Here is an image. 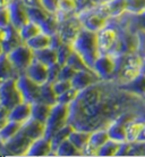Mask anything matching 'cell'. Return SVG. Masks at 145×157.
<instances>
[{
    "label": "cell",
    "instance_id": "obj_15",
    "mask_svg": "<svg viewBox=\"0 0 145 157\" xmlns=\"http://www.w3.org/2000/svg\"><path fill=\"white\" fill-rule=\"evenodd\" d=\"M24 73L39 84H42L48 81V66L36 59H34L30 64V66L25 70Z\"/></svg>",
    "mask_w": 145,
    "mask_h": 157
},
{
    "label": "cell",
    "instance_id": "obj_5",
    "mask_svg": "<svg viewBox=\"0 0 145 157\" xmlns=\"http://www.w3.org/2000/svg\"><path fill=\"white\" fill-rule=\"evenodd\" d=\"M24 101L22 94L17 86L16 78H10L0 83V105L12 109L17 104Z\"/></svg>",
    "mask_w": 145,
    "mask_h": 157
},
{
    "label": "cell",
    "instance_id": "obj_47",
    "mask_svg": "<svg viewBox=\"0 0 145 157\" xmlns=\"http://www.w3.org/2000/svg\"><path fill=\"white\" fill-rule=\"evenodd\" d=\"M144 59H145V58H144Z\"/></svg>",
    "mask_w": 145,
    "mask_h": 157
},
{
    "label": "cell",
    "instance_id": "obj_44",
    "mask_svg": "<svg viewBox=\"0 0 145 157\" xmlns=\"http://www.w3.org/2000/svg\"><path fill=\"white\" fill-rule=\"evenodd\" d=\"M10 1H12V0H0V8L7 7Z\"/></svg>",
    "mask_w": 145,
    "mask_h": 157
},
{
    "label": "cell",
    "instance_id": "obj_21",
    "mask_svg": "<svg viewBox=\"0 0 145 157\" xmlns=\"http://www.w3.org/2000/svg\"><path fill=\"white\" fill-rule=\"evenodd\" d=\"M51 108H52L51 105H48V104L42 101L32 104V118L45 124V122L50 115Z\"/></svg>",
    "mask_w": 145,
    "mask_h": 157
},
{
    "label": "cell",
    "instance_id": "obj_31",
    "mask_svg": "<svg viewBox=\"0 0 145 157\" xmlns=\"http://www.w3.org/2000/svg\"><path fill=\"white\" fill-rule=\"evenodd\" d=\"M120 144L121 142L114 141L112 139H110L99 149L98 156H112V155H117V151L119 149Z\"/></svg>",
    "mask_w": 145,
    "mask_h": 157
},
{
    "label": "cell",
    "instance_id": "obj_40",
    "mask_svg": "<svg viewBox=\"0 0 145 157\" xmlns=\"http://www.w3.org/2000/svg\"><path fill=\"white\" fill-rule=\"evenodd\" d=\"M63 40H61V38H60V36L58 34V32L57 33H55L53 36H51V39H50V47L53 48V49H57V48H59L61 44H63Z\"/></svg>",
    "mask_w": 145,
    "mask_h": 157
},
{
    "label": "cell",
    "instance_id": "obj_12",
    "mask_svg": "<svg viewBox=\"0 0 145 157\" xmlns=\"http://www.w3.org/2000/svg\"><path fill=\"white\" fill-rule=\"evenodd\" d=\"M22 43L25 42L20 38L18 29L13 26L12 24L0 31V46H1L2 52H5V54H8L9 51H12L14 48H16Z\"/></svg>",
    "mask_w": 145,
    "mask_h": 157
},
{
    "label": "cell",
    "instance_id": "obj_24",
    "mask_svg": "<svg viewBox=\"0 0 145 157\" xmlns=\"http://www.w3.org/2000/svg\"><path fill=\"white\" fill-rule=\"evenodd\" d=\"M18 32H20V36L22 38V40L26 43L28 40H31L32 38L38 36L42 31H41V29H40V26L38 24L28 20L26 23L18 29Z\"/></svg>",
    "mask_w": 145,
    "mask_h": 157
},
{
    "label": "cell",
    "instance_id": "obj_17",
    "mask_svg": "<svg viewBox=\"0 0 145 157\" xmlns=\"http://www.w3.org/2000/svg\"><path fill=\"white\" fill-rule=\"evenodd\" d=\"M51 149H52L51 139L47 137H41L36 140H33L25 156H49Z\"/></svg>",
    "mask_w": 145,
    "mask_h": 157
},
{
    "label": "cell",
    "instance_id": "obj_19",
    "mask_svg": "<svg viewBox=\"0 0 145 157\" xmlns=\"http://www.w3.org/2000/svg\"><path fill=\"white\" fill-rule=\"evenodd\" d=\"M17 75L18 73L12 65L8 58V55L5 52H1L0 54V83L10 78H17Z\"/></svg>",
    "mask_w": 145,
    "mask_h": 157
},
{
    "label": "cell",
    "instance_id": "obj_18",
    "mask_svg": "<svg viewBox=\"0 0 145 157\" xmlns=\"http://www.w3.org/2000/svg\"><path fill=\"white\" fill-rule=\"evenodd\" d=\"M119 86L122 90L132 92V94H138V96H143L145 97V73L142 72L141 74L136 76V78L124 84H119Z\"/></svg>",
    "mask_w": 145,
    "mask_h": 157
},
{
    "label": "cell",
    "instance_id": "obj_2",
    "mask_svg": "<svg viewBox=\"0 0 145 157\" xmlns=\"http://www.w3.org/2000/svg\"><path fill=\"white\" fill-rule=\"evenodd\" d=\"M71 46L74 51H76L82 57L87 66L92 68L94 65V62L100 56L96 32L83 28L78 33V36L74 40V42L71 43Z\"/></svg>",
    "mask_w": 145,
    "mask_h": 157
},
{
    "label": "cell",
    "instance_id": "obj_6",
    "mask_svg": "<svg viewBox=\"0 0 145 157\" xmlns=\"http://www.w3.org/2000/svg\"><path fill=\"white\" fill-rule=\"evenodd\" d=\"M33 142L32 139L25 136L20 130V132L6 142L1 145V154L0 155H26L31 144Z\"/></svg>",
    "mask_w": 145,
    "mask_h": 157
},
{
    "label": "cell",
    "instance_id": "obj_9",
    "mask_svg": "<svg viewBox=\"0 0 145 157\" xmlns=\"http://www.w3.org/2000/svg\"><path fill=\"white\" fill-rule=\"evenodd\" d=\"M17 86L20 89L23 100L30 104L40 101V86L39 83L30 78L25 73H20L16 78Z\"/></svg>",
    "mask_w": 145,
    "mask_h": 157
},
{
    "label": "cell",
    "instance_id": "obj_3",
    "mask_svg": "<svg viewBox=\"0 0 145 157\" xmlns=\"http://www.w3.org/2000/svg\"><path fill=\"white\" fill-rule=\"evenodd\" d=\"M68 117H69V105H63L60 102H57L52 106L50 115L45 122V133L44 137L51 139L53 134L68 124Z\"/></svg>",
    "mask_w": 145,
    "mask_h": 157
},
{
    "label": "cell",
    "instance_id": "obj_33",
    "mask_svg": "<svg viewBox=\"0 0 145 157\" xmlns=\"http://www.w3.org/2000/svg\"><path fill=\"white\" fill-rule=\"evenodd\" d=\"M127 12L132 14L145 13V0H126Z\"/></svg>",
    "mask_w": 145,
    "mask_h": 157
},
{
    "label": "cell",
    "instance_id": "obj_28",
    "mask_svg": "<svg viewBox=\"0 0 145 157\" xmlns=\"http://www.w3.org/2000/svg\"><path fill=\"white\" fill-rule=\"evenodd\" d=\"M74 130V128L68 123L67 125H65L63 128H61L60 130H58L52 137H51V145H52V150H57L58 146L61 144L63 141H65L66 139L69 138L71 131Z\"/></svg>",
    "mask_w": 145,
    "mask_h": 157
},
{
    "label": "cell",
    "instance_id": "obj_16",
    "mask_svg": "<svg viewBox=\"0 0 145 157\" xmlns=\"http://www.w3.org/2000/svg\"><path fill=\"white\" fill-rule=\"evenodd\" d=\"M20 131L25 136H27L32 140H36L41 137H44L45 133V124L42 122H39L34 118H30L22 124Z\"/></svg>",
    "mask_w": 145,
    "mask_h": 157
},
{
    "label": "cell",
    "instance_id": "obj_22",
    "mask_svg": "<svg viewBox=\"0 0 145 157\" xmlns=\"http://www.w3.org/2000/svg\"><path fill=\"white\" fill-rule=\"evenodd\" d=\"M34 59L41 62L42 64L50 66L52 64L57 63V51L51 47L43 48L41 50L34 51Z\"/></svg>",
    "mask_w": 145,
    "mask_h": 157
},
{
    "label": "cell",
    "instance_id": "obj_41",
    "mask_svg": "<svg viewBox=\"0 0 145 157\" xmlns=\"http://www.w3.org/2000/svg\"><path fill=\"white\" fill-rule=\"evenodd\" d=\"M8 114H9V109L6 108V107H4L2 105H0V120H2V121H7Z\"/></svg>",
    "mask_w": 145,
    "mask_h": 157
},
{
    "label": "cell",
    "instance_id": "obj_7",
    "mask_svg": "<svg viewBox=\"0 0 145 157\" xmlns=\"http://www.w3.org/2000/svg\"><path fill=\"white\" fill-rule=\"evenodd\" d=\"M82 29V22L77 16V14H75V15L69 16L65 20L59 21L58 34L60 36L63 42L71 44L74 42V40L76 39V36H78V33Z\"/></svg>",
    "mask_w": 145,
    "mask_h": 157
},
{
    "label": "cell",
    "instance_id": "obj_4",
    "mask_svg": "<svg viewBox=\"0 0 145 157\" xmlns=\"http://www.w3.org/2000/svg\"><path fill=\"white\" fill-rule=\"evenodd\" d=\"M7 55L12 65L18 74L24 73L25 70L30 66V64L34 60V51L26 43H22L20 46H17L12 51H9Z\"/></svg>",
    "mask_w": 145,
    "mask_h": 157
},
{
    "label": "cell",
    "instance_id": "obj_11",
    "mask_svg": "<svg viewBox=\"0 0 145 157\" xmlns=\"http://www.w3.org/2000/svg\"><path fill=\"white\" fill-rule=\"evenodd\" d=\"M10 17V24L16 29H20L22 25L28 21L27 6L23 0H12L7 6Z\"/></svg>",
    "mask_w": 145,
    "mask_h": 157
},
{
    "label": "cell",
    "instance_id": "obj_23",
    "mask_svg": "<svg viewBox=\"0 0 145 157\" xmlns=\"http://www.w3.org/2000/svg\"><path fill=\"white\" fill-rule=\"evenodd\" d=\"M22 124L15 121H9L8 120L4 124V126L0 129V140L2 142H6L10 140L14 136L20 132Z\"/></svg>",
    "mask_w": 145,
    "mask_h": 157
},
{
    "label": "cell",
    "instance_id": "obj_26",
    "mask_svg": "<svg viewBox=\"0 0 145 157\" xmlns=\"http://www.w3.org/2000/svg\"><path fill=\"white\" fill-rule=\"evenodd\" d=\"M90 136H91V132H89V131L74 129L73 131H71V133L68 139H69V140H71L78 149L82 150L83 148L89 144Z\"/></svg>",
    "mask_w": 145,
    "mask_h": 157
},
{
    "label": "cell",
    "instance_id": "obj_34",
    "mask_svg": "<svg viewBox=\"0 0 145 157\" xmlns=\"http://www.w3.org/2000/svg\"><path fill=\"white\" fill-rule=\"evenodd\" d=\"M78 92H79L78 90H76L75 88L71 86L69 90H67L66 92H63L60 96H58V102L63 104V105H71V102L76 99Z\"/></svg>",
    "mask_w": 145,
    "mask_h": 157
},
{
    "label": "cell",
    "instance_id": "obj_35",
    "mask_svg": "<svg viewBox=\"0 0 145 157\" xmlns=\"http://www.w3.org/2000/svg\"><path fill=\"white\" fill-rule=\"evenodd\" d=\"M61 66H63V65H60L58 62L50 65V66H48V82L53 83L58 80Z\"/></svg>",
    "mask_w": 145,
    "mask_h": 157
},
{
    "label": "cell",
    "instance_id": "obj_32",
    "mask_svg": "<svg viewBox=\"0 0 145 157\" xmlns=\"http://www.w3.org/2000/svg\"><path fill=\"white\" fill-rule=\"evenodd\" d=\"M68 65H71V67H74L76 71H83V70H92L87 66L86 63L83 60V58L76 52V51H73L71 55L69 56L68 58V62H67Z\"/></svg>",
    "mask_w": 145,
    "mask_h": 157
},
{
    "label": "cell",
    "instance_id": "obj_25",
    "mask_svg": "<svg viewBox=\"0 0 145 157\" xmlns=\"http://www.w3.org/2000/svg\"><path fill=\"white\" fill-rule=\"evenodd\" d=\"M108 140H110L108 130L98 129V130H94V131H91L89 144H90L92 147H94L95 149H98V151H99V149H100Z\"/></svg>",
    "mask_w": 145,
    "mask_h": 157
},
{
    "label": "cell",
    "instance_id": "obj_45",
    "mask_svg": "<svg viewBox=\"0 0 145 157\" xmlns=\"http://www.w3.org/2000/svg\"><path fill=\"white\" fill-rule=\"evenodd\" d=\"M7 121H8V120H7ZM7 121H2V120H0V129H1L2 126H4V124H5V123H6Z\"/></svg>",
    "mask_w": 145,
    "mask_h": 157
},
{
    "label": "cell",
    "instance_id": "obj_30",
    "mask_svg": "<svg viewBox=\"0 0 145 157\" xmlns=\"http://www.w3.org/2000/svg\"><path fill=\"white\" fill-rule=\"evenodd\" d=\"M56 51H57V62H58L60 65H65V64H67L68 58H69V56L71 55V52L74 51V49H73V46H71V44L63 42V44L59 48H57Z\"/></svg>",
    "mask_w": 145,
    "mask_h": 157
},
{
    "label": "cell",
    "instance_id": "obj_46",
    "mask_svg": "<svg viewBox=\"0 0 145 157\" xmlns=\"http://www.w3.org/2000/svg\"><path fill=\"white\" fill-rule=\"evenodd\" d=\"M1 145H2V141L0 140V154H1Z\"/></svg>",
    "mask_w": 145,
    "mask_h": 157
},
{
    "label": "cell",
    "instance_id": "obj_13",
    "mask_svg": "<svg viewBox=\"0 0 145 157\" xmlns=\"http://www.w3.org/2000/svg\"><path fill=\"white\" fill-rule=\"evenodd\" d=\"M101 78L95 73L93 70H83V71H77L74 78H71V86L75 88L76 90L82 91L86 89L87 86H92L100 81Z\"/></svg>",
    "mask_w": 145,
    "mask_h": 157
},
{
    "label": "cell",
    "instance_id": "obj_1",
    "mask_svg": "<svg viewBox=\"0 0 145 157\" xmlns=\"http://www.w3.org/2000/svg\"><path fill=\"white\" fill-rule=\"evenodd\" d=\"M114 81L100 80L79 91L69 105L68 123L74 129L94 131L107 129L121 114L129 112L128 106L141 100V96L122 90Z\"/></svg>",
    "mask_w": 145,
    "mask_h": 157
},
{
    "label": "cell",
    "instance_id": "obj_20",
    "mask_svg": "<svg viewBox=\"0 0 145 157\" xmlns=\"http://www.w3.org/2000/svg\"><path fill=\"white\" fill-rule=\"evenodd\" d=\"M40 101L53 106L58 102V96L55 92L51 82H44L40 86Z\"/></svg>",
    "mask_w": 145,
    "mask_h": 157
},
{
    "label": "cell",
    "instance_id": "obj_43",
    "mask_svg": "<svg viewBox=\"0 0 145 157\" xmlns=\"http://www.w3.org/2000/svg\"><path fill=\"white\" fill-rule=\"evenodd\" d=\"M26 6H42L40 0H23Z\"/></svg>",
    "mask_w": 145,
    "mask_h": 157
},
{
    "label": "cell",
    "instance_id": "obj_39",
    "mask_svg": "<svg viewBox=\"0 0 145 157\" xmlns=\"http://www.w3.org/2000/svg\"><path fill=\"white\" fill-rule=\"evenodd\" d=\"M40 2L42 5V7H44L47 10L51 13L57 12V4L58 0H40Z\"/></svg>",
    "mask_w": 145,
    "mask_h": 157
},
{
    "label": "cell",
    "instance_id": "obj_29",
    "mask_svg": "<svg viewBox=\"0 0 145 157\" xmlns=\"http://www.w3.org/2000/svg\"><path fill=\"white\" fill-rule=\"evenodd\" d=\"M56 153L57 156H76V155H82V150L78 149L69 139H66L58 146Z\"/></svg>",
    "mask_w": 145,
    "mask_h": 157
},
{
    "label": "cell",
    "instance_id": "obj_10",
    "mask_svg": "<svg viewBox=\"0 0 145 157\" xmlns=\"http://www.w3.org/2000/svg\"><path fill=\"white\" fill-rule=\"evenodd\" d=\"M96 36H98V46L100 55H102V54H110V51L112 50L114 43L117 41V29L111 26L109 22H108V25L106 28H103L102 30L96 32Z\"/></svg>",
    "mask_w": 145,
    "mask_h": 157
},
{
    "label": "cell",
    "instance_id": "obj_36",
    "mask_svg": "<svg viewBox=\"0 0 145 157\" xmlns=\"http://www.w3.org/2000/svg\"><path fill=\"white\" fill-rule=\"evenodd\" d=\"M76 70L74 67H71L68 64H65L61 66L60 73H59V78L58 80H67V81H71V78H74V75L76 74Z\"/></svg>",
    "mask_w": 145,
    "mask_h": 157
},
{
    "label": "cell",
    "instance_id": "obj_38",
    "mask_svg": "<svg viewBox=\"0 0 145 157\" xmlns=\"http://www.w3.org/2000/svg\"><path fill=\"white\" fill-rule=\"evenodd\" d=\"M10 25V17L7 7L0 8V31Z\"/></svg>",
    "mask_w": 145,
    "mask_h": 157
},
{
    "label": "cell",
    "instance_id": "obj_8",
    "mask_svg": "<svg viewBox=\"0 0 145 157\" xmlns=\"http://www.w3.org/2000/svg\"><path fill=\"white\" fill-rule=\"evenodd\" d=\"M116 67H117L116 56L111 54H102L94 62L92 70L99 75L101 80L114 81Z\"/></svg>",
    "mask_w": 145,
    "mask_h": 157
},
{
    "label": "cell",
    "instance_id": "obj_37",
    "mask_svg": "<svg viewBox=\"0 0 145 157\" xmlns=\"http://www.w3.org/2000/svg\"><path fill=\"white\" fill-rule=\"evenodd\" d=\"M52 86H53V89H55V92L57 94V96H60L61 94L71 89V82L67 81V80H57L56 82L52 83Z\"/></svg>",
    "mask_w": 145,
    "mask_h": 157
},
{
    "label": "cell",
    "instance_id": "obj_14",
    "mask_svg": "<svg viewBox=\"0 0 145 157\" xmlns=\"http://www.w3.org/2000/svg\"><path fill=\"white\" fill-rule=\"evenodd\" d=\"M32 117V104L26 101H22L14 106L12 109H9L8 114V120L9 121L18 122L23 124L24 122Z\"/></svg>",
    "mask_w": 145,
    "mask_h": 157
},
{
    "label": "cell",
    "instance_id": "obj_27",
    "mask_svg": "<svg viewBox=\"0 0 145 157\" xmlns=\"http://www.w3.org/2000/svg\"><path fill=\"white\" fill-rule=\"evenodd\" d=\"M50 39H51V36H48V34H45L43 32H41V33H39L34 38H32L31 40H28L27 42H26V44L33 51L41 50L43 48L50 47Z\"/></svg>",
    "mask_w": 145,
    "mask_h": 157
},
{
    "label": "cell",
    "instance_id": "obj_42",
    "mask_svg": "<svg viewBox=\"0 0 145 157\" xmlns=\"http://www.w3.org/2000/svg\"><path fill=\"white\" fill-rule=\"evenodd\" d=\"M137 16L140 17V21H138V25L142 30L140 31H145V13H142V14H137Z\"/></svg>",
    "mask_w": 145,
    "mask_h": 157
}]
</instances>
